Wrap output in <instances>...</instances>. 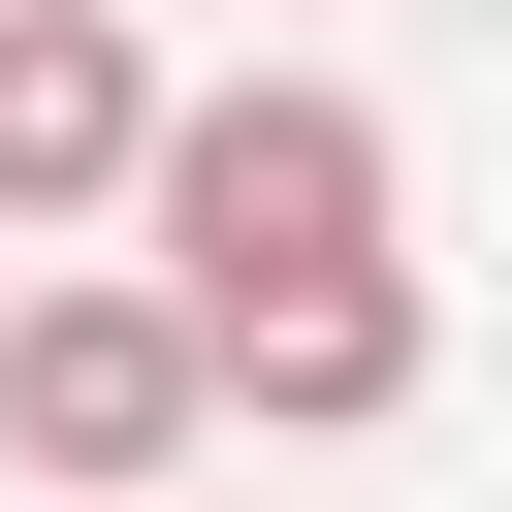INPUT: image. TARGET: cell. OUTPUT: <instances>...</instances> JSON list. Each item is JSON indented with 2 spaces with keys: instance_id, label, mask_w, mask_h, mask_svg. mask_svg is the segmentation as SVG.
<instances>
[{
  "instance_id": "obj_1",
  "label": "cell",
  "mask_w": 512,
  "mask_h": 512,
  "mask_svg": "<svg viewBox=\"0 0 512 512\" xmlns=\"http://www.w3.org/2000/svg\"><path fill=\"white\" fill-rule=\"evenodd\" d=\"M384 256H416V128H384L352 64H224V96H160V192H128V288L256 320V288H384Z\"/></svg>"
},
{
  "instance_id": "obj_2",
  "label": "cell",
  "mask_w": 512,
  "mask_h": 512,
  "mask_svg": "<svg viewBox=\"0 0 512 512\" xmlns=\"http://www.w3.org/2000/svg\"><path fill=\"white\" fill-rule=\"evenodd\" d=\"M0 448H32V512H160V480L224 448V352H192V288H128V256H32V320H0Z\"/></svg>"
},
{
  "instance_id": "obj_3",
  "label": "cell",
  "mask_w": 512,
  "mask_h": 512,
  "mask_svg": "<svg viewBox=\"0 0 512 512\" xmlns=\"http://www.w3.org/2000/svg\"><path fill=\"white\" fill-rule=\"evenodd\" d=\"M128 192H160V32L128 0H0V256H64Z\"/></svg>"
},
{
  "instance_id": "obj_4",
  "label": "cell",
  "mask_w": 512,
  "mask_h": 512,
  "mask_svg": "<svg viewBox=\"0 0 512 512\" xmlns=\"http://www.w3.org/2000/svg\"><path fill=\"white\" fill-rule=\"evenodd\" d=\"M192 352H224V416H256V448H384V416L448 384V288L384 256V288H256V320H192Z\"/></svg>"
},
{
  "instance_id": "obj_5",
  "label": "cell",
  "mask_w": 512,
  "mask_h": 512,
  "mask_svg": "<svg viewBox=\"0 0 512 512\" xmlns=\"http://www.w3.org/2000/svg\"><path fill=\"white\" fill-rule=\"evenodd\" d=\"M0 320H32V256H0Z\"/></svg>"
}]
</instances>
